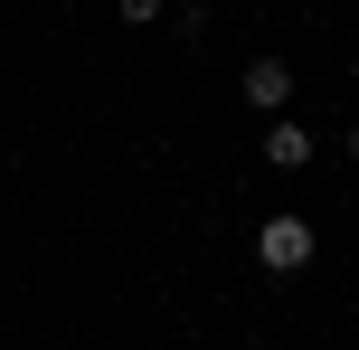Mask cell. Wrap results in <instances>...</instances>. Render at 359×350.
Wrapping results in <instances>:
<instances>
[{
    "mask_svg": "<svg viewBox=\"0 0 359 350\" xmlns=\"http://www.w3.org/2000/svg\"><path fill=\"white\" fill-rule=\"evenodd\" d=\"M350 161H359V123H350Z\"/></svg>",
    "mask_w": 359,
    "mask_h": 350,
    "instance_id": "5b68a950",
    "label": "cell"
},
{
    "mask_svg": "<svg viewBox=\"0 0 359 350\" xmlns=\"http://www.w3.org/2000/svg\"><path fill=\"white\" fill-rule=\"evenodd\" d=\"M255 265H265V275H303V265H312V218L274 208V218L255 227Z\"/></svg>",
    "mask_w": 359,
    "mask_h": 350,
    "instance_id": "6da1fadb",
    "label": "cell"
},
{
    "mask_svg": "<svg viewBox=\"0 0 359 350\" xmlns=\"http://www.w3.org/2000/svg\"><path fill=\"white\" fill-rule=\"evenodd\" d=\"M246 105L255 114H284L293 105V67H284V57H246Z\"/></svg>",
    "mask_w": 359,
    "mask_h": 350,
    "instance_id": "7a4b0ae2",
    "label": "cell"
},
{
    "mask_svg": "<svg viewBox=\"0 0 359 350\" xmlns=\"http://www.w3.org/2000/svg\"><path fill=\"white\" fill-rule=\"evenodd\" d=\"M265 161H274V170H303V161H312V123H293V114H265Z\"/></svg>",
    "mask_w": 359,
    "mask_h": 350,
    "instance_id": "3957f363",
    "label": "cell"
},
{
    "mask_svg": "<svg viewBox=\"0 0 359 350\" xmlns=\"http://www.w3.org/2000/svg\"><path fill=\"white\" fill-rule=\"evenodd\" d=\"M350 76H359V57H350Z\"/></svg>",
    "mask_w": 359,
    "mask_h": 350,
    "instance_id": "8992f818",
    "label": "cell"
},
{
    "mask_svg": "<svg viewBox=\"0 0 359 350\" xmlns=\"http://www.w3.org/2000/svg\"><path fill=\"white\" fill-rule=\"evenodd\" d=\"M114 10H123L133 29H151V19H170V0H114Z\"/></svg>",
    "mask_w": 359,
    "mask_h": 350,
    "instance_id": "277c9868",
    "label": "cell"
}]
</instances>
